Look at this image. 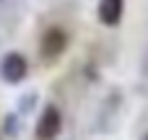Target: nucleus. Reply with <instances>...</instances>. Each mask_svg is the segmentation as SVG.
<instances>
[{
	"label": "nucleus",
	"mask_w": 148,
	"mask_h": 140,
	"mask_svg": "<svg viewBox=\"0 0 148 140\" xmlns=\"http://www.w3.org/2000/svg\"><path fill=\"white\" fill-rule=\"evenodd\" d=\"M68 47V34L60 29V26H49L44 34H42V55L47 60H55L65 52Z\"/></svg>",
	"instance_id": "3"
},
{
	"label": "nucleus",
	"mask_w": 148,
	"mask_h": 140,
	"mask_svg": "<svg viewBox=\"0 0 148 140\" xmlns=\"http://www.w3.org/2000/svg\"><path fill=\"white\" fill-rule=\"evenodd\" d=\"M5 127H8V135H16V117H8L5 120Z\"/></svg>",
	"instance_id": "5"
},
{
	"label": "nucleus",
	"mask_w": 148,
	"mask_h": 140,
	"mask_svg": "<svg viewBox=\"0 0 148 140\" xmlns=\"http://www.w3.org/2000/svg\"><path fill=\"white\" fill-rule=\"evenodd\" d=\"M60 130H62V114L55 104H47L36 122V140H55Z\"/></svg>",
	"instance_id": "1"
},
{
	"label": "nucleus",
	"mask_w": 148,
	"mask_h": 140,
	"mask_svg": "<svg viewBox=\"0 0 148 140\" xmlns=\"http://www.w3.org/2000/svg\"><path fill=\"white\" fill-rule=\"evenodd\" d=\"M99 21L104 26H117L125 13V0H99Z\"/></svg>",
	"instance_id": "4"
},
{
	"label": "nucleus",
	"mask_w": 148,
	"mask_h": 140,
	"mask_svg": "<svg viewBox=\"0 0 148 140\" xmlns=\"http://www.w3.org/2000/svg\"><path fill=\"white\" fill-rule=\"evenodd\" d=\"M26 75H29V65L21 52H8L0 60V78L5 83H21Z\"/></svg>",
	"instance_id": "2"
}]
</instances>
